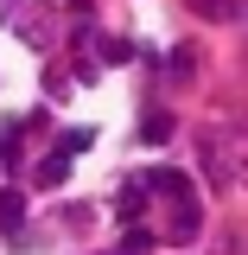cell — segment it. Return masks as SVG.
I'll use <instances>...</instances> for the list:
<instances>
[{
  "mask_svg": "<svg viewBox=\"0 0 248 255\" xmlns=\"http://www.w3.org/2000/svg\"><path fill=\"white\" fill-rule=\"evenodd\" d=\"M26 223V198L19 191H0V230H19Z\"/></svg>",
  "mask_w": 248,
  "mask_h": 255,
  "instance_id": "6da1fadb",
  "label": "cell"
},
{
  "mask_svg": "<svg viewBox=\"0 0 248 255\" xmlns=\"http://www.w3.org/2000/svg\"><path fill=\"white\" fill-rule=\"evenodd\" d=\"M64 179H70V159H64V153H45V159H38V185H64Z\"/></svg>",
  "mask_w": 248,
  "mask_h": 255,
  "instance_id": "7a4b0ae2",
  "label": "cell"
},
{
  "mask_svg": "<svg viewBox=\"0 0 248 255\" xmlns=\"http://www.w3.org/2000/svg\"><path fill=\"white\" fill-rule=\"evenodd\" d=\"M140 140H172V115H165V109H153V115H147V128H140Z\"/></svg>",
  "mask_w": 248,
  "mask_h": 255,
  "instance_id": "3957f363",
  "label": "cell"
},
{
  "mask_svg": "<svg viewBox=\"0 0 248 255\" xmlns=\"http://www.w3.org/2000/svg\"><path fill=\"white\" fill-rule=\"evenodd\" d=\"M89 140H95L89 128H70V134H64V147H58V153H64V159H70V153H83V147H89Z\"/></svg>",
  "mask_w": 248,
  "mask_h": 255,
  "instance_id": "277c9868",
  "label": "cell"
}]
</instances>
